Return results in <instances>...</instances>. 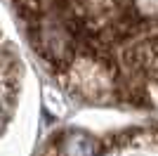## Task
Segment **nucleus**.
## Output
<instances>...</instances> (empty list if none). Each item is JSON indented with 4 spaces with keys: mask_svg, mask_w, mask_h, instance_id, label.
<instances>
[{
    "mask_svg": "<svg viewBox=\"0 0 158 156\" xmlns=\"http://www.w3.org/2000/svg\"><path fill=\"white\" fill-rule=\"evenodd\" d=\"M12 10L69 95L158 109V2H17Z\"/></svg>",
    "mask_w": 158,
    "mask_h": 156,
    "instance_id": "f257e3e1",
    "label": "nucleus"
},
{
    "mask_svg": "<svg viewBox=\"0 0 158 156\" xmlns=\"http://www.w3.org/2000/svg\"><path fill=\"white\" fill-rule=\"evenodd\" d=\"M38 156H158V125L113 130L94 135L85 130H61Z\"/></svg>",
    "mask_w": 158,
    "mask_h": 156,
    "instance_id": "f03ea898",
    "label": "nucleus"
},
{
    "mask_svg": "<svg viewBox=\"0 0 158 156\" xmlns=\"http://www.w3.org/2000/svg\"><path fill=\"white\" fill-rule=\"evenodd\" d=\"M21 83H24L21 59L14 45L0 31V144L14 121V114L21 99Z\"/></svg>",
    "mask_w": 158,
    "mask_h": 156,
    "instance_id": "7ed1b4c3",
    "label": "nucleus"
}]
</instances>
